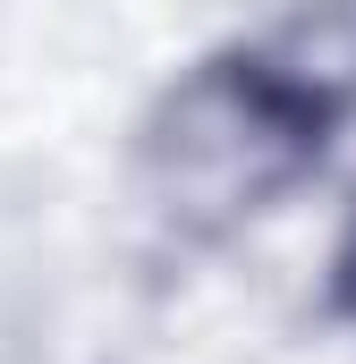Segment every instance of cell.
Wrapping results in <instances>:
<instances>
[{
  "instance_id": "obj_1",
  "label": "cell",
  "mask_w": 356,
  "mask_h": 364,
  "mask_svg": "<svg viewBox=\"0 0 356 364\" xmlns=\"http://www.w3.org/2000/svg\"><path fill=\"white\" fill-rule=\"evenodd\" d=\"M340 102L305 85V68L288 51H238L195 68L162 102L153 136H145V178L162 195L178 229L221 237L238 220H255L288 186L323 161Z\"/></svg>"
},
{
  "instance_id": "obj_2",
  "label": "cell",
  "mask_w": 356,
  "mask_h": 364,
  "mask_svg": "<svg viewBox=\"0 0 356 364\" xmlns=\"http://www.w3.org/2000/svg\"><path fill=\"white\" fill-rule=\"evenodd\" d=\"M340 305L356 314V237H348V255H340Z\"/></svg>"
}]
</instances>
